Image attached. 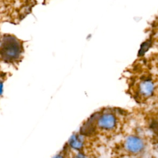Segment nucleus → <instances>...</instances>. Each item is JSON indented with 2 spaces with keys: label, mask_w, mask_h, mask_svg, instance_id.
<instances>
[{
  "label": "nucleus",
  "mask_w": 158,
  "mask_h": 158,
  "mask_svg": "<svg viewBox=\"0 0 158 158\" xmlns=\"http://www.w3.org/2000/svg\"><path fill=\"white\" fill-rule=\"evenodd\" d=\"M24 42L14 35L2 33L0 42V63L17 67L22 61Z\"/></svg>",
  "instance_id": "f257e3e1"
},
{
  "label": "nucleus",
  "mask_w": 158,
  "mask_h": 158,
  "mask_svg": "<svg viewBox=\"0 0 158 158\" xmlns=\"http://www.w3.org/2000/svg\"><path fill=\"white\" fill-rule=\"evenodd\" d=\"M152 47H156L158 49V14L148 28V38L142 43L139 52L141 54H146Z\"/></svg>",
  "instance_id": "f03ea898"
},
{
  "label": "nucleus",
  "mask_w": 158,
  "mask_h": 158,
  "mask_svg": "<svg viewBox=\"0 0 158 158\" xmlns=\"http://www.w3.org/2000/svg\"><path fill=\"white\" fill-rule=\"evenodd\" d=\"M118 124V119L114 113L109 110H105L99 113L96 125L99 129L110 131L115 130Z\"/></svg>",
  "instance_id": "7ed1b4c3"
},
{
  "label": "nucleus",
  "mask_w": 158,
  "mask_h": 158,
  "mask_svg": "<svg viewBox=\"0 0 158 158\" xmlns=\"http://www.w3.org/2000/svg\"><path fill=\"white\" fill-rule=\"evenodd\" d=\"M123 147L127 152L132 154H138L145 148V143L139 136L129 135L123 142Z\"/></svg>",
  "instance_id": "20e7f679"
},
{
  "label": "nucleus",
  "mask_w": 158,
  "mask_h": 158,
  "mask_svg": "<svg viewBox=\"0 0 158 158\" xmlns=\"http://www.w3.org/2000/svg\"><path fill=\"white\" fill-rule=\"evenodd\" d=\"M99 112L93 114L91 117L83 123L80 128V134L82 135H91L94 133L97 128L96 122Z\"/></svg>",
  "instance_id": "39448f33"
},
{
  "label": "nucleus",
  "mask_w": 158,
  "mask_h": 158,
  "mask_svg": "<svg viewBox=\"0 0 158 158\" xmlns=\"http://www.w3.org/2000/svg\"><path fill=\"white\" fill-rule=\"evenodd\" d=\"M85 144V139L83 135L81 134H73L68 141L69 146L75 150L81 151Z\"/></svg>",
  "instance_id": "423d86ee"
},
{
  "label": "nucleus",
  "mask_w": 158,
  "mask_h": 158,
  "mask_svg": "<svg viewBox=\"0 0 158 158\" xmlns=\"http://www.w3.org/2000/svg\"><path fill=\"white\" fill-rule=\"evenodd\" d=\"M73 158H86V156L83 152H79L76 154Z\"/></svg>",
  "instance_id": "0eeeda50"
},
{
  "label": "nucleus",
  "mask_w": 158,
  "mask_h": 158,
  "mask_svg": "<svg viewBox=\"0 0 158 158\" xmlns=\"http://www.w3.org/2000/svg\"><path fill=\"white\" fill-rule=\"evenodd\" d=\"M53 158H65V157L62 154H58L56 155Z\"/></svg>",
  "instance_id": "6e6552de"
},
{
  "label": "nucleus",
  "mask_w": 158,
  "mask_h": 158,
  "mask_svg": "<svg viewBox=\"0 0 158 158\" xmlns=\"http://www.w3.org/2000/svg\"><path fill=\"white\" fill-rule=\"evenodd\" d=\"M157 145H158V138H157Z\"/></svg>",
  "instance_id": "1a4fd4ad"
},
{
  "label": "nucleus",
  "mask_w": 158,
  "mask_h": 158,
  "mask_svg": "<svg viewBox=\"0 0 158 158\" xmlns=\"http://www.w3.org/2000/svg\"><path fill=\"white\" fill-rule=\"evenodd\" d=\"M151 158H152V157H151Z\"/></svg>",
  "instance_id": "9d476101"
}]
</instances>
